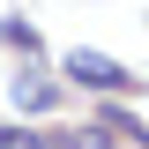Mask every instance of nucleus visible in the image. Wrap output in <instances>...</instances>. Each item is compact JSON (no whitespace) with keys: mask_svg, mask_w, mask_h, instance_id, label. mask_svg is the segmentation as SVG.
Segmentation results:
<instances>
[{"mask_svg":"<svg viewBox=\"0 0 149 149\" xmlns=\"http://www.w3.org/2000/svg\"><path fill=\"white\" fill-rule=\"evenodd\" d=\"M0 37H8V45H15V52H22V60H30V52H37V30H30V22H0Z\"/></svg>","mask_w":149,"mask_h":149,"instance_id":"3","label":"nucleus"},{"mask_svg":"<svg viewBox=\"0 0 149 149\" xmlns=\"http://www.w3.org/2000/svg\"><path fill=\"white\" fill-rule=\"evenodd\" d=\"M52 97H60V90L45 82V74H15V104H22V112H45Z\"/></svg>","mask_w":149,"mask_h":149,"instance_id":"2","label":"nucleus"},{"mask_svg":"<svg viewBox=\"0 0 149 149\" xmlns=\"http://www.w3.org/2000/svg\"><path fill=\"white\" fill-rule=\"evenodd\" d=\"M0 149H37V134H22V127H15V134H0Z\"/></svg>","mask_w":149,"mask_h":149,"instance_id":"4","label":"nucleus"},{"mask_svg":"<svg viewBox=\"0 0 149 149\" xmlns=\"http://www.w3.org/2000/svg\"><path fill=\"white\" fill-rule=\"evenodd\" d=\"M67 74L82 82V90H104V97H119V90H134V74L119 67V60H104V52H82V45L67 52Z\"/></svg>","mask_w":149,"mask_h":149,"instance_id":"1","label":"nucleus"}]
</instances>
